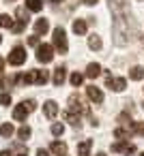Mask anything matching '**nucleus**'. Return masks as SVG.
<instances>
[{"instance_id":"15","label":"nucleus","mask_w":144,"mask_h":156,"mask_svg":"<svg viewBox=\"0 0 144 156\" xmlns=\"http://www.w3.org/2000/svg\"><path fill=\"white\" fill-rule=\"evenodd\" d=\"M90 147H93V139H84V141L78 145V156H88Z\"/></svg>"},{"instance_id":"32","label":"nucleus","mask_w":144,"mask_h":156,"mask_svg":"<svg viewBox=\"0 0 144 156\" xmlns=\"http://www.w3.org/2000/svg\"><path fill=\"white\" fill-rule=\"evenodd\" d=\"M82 2H84V5H88V7H93V5H97V2H99V0H82Z\"/></svg>"},{"instance_id":"26","label":"nucleus","mask_w":144,"mask_h":156,"mask_svg":"<svg viewBox=\"0 0 144 156\" xmlns=\"http://www.w3.org/2000/svg\"><path fill=\"white\" fill-rule=\"evenodd\" d=\"M69 81H71V83H73V86H80V83H82V81H84V75H82V73H73V75H71V79H69Z\"/></svg>"},{"instance_id":"20","label":"nucleus","mask_w":144,"mask_h":156,"mask_svg":"<svg viewBox=\"0 0 144 156\" xmlns=\"http://www.w3.org/2000/svg\"><path fill=\"white\" fill-rule=\"evenodd\" d=\"M88 47H90V49H101V39H99L97 34L88 37Z\"/></svg>"},{"instance_id":"8","label":"nucleus","mask_w":144,"mask_h":156,"mask_svg":"<svg viewBox=\"0 0 144 156\" xmlns=\"http://www.w3.org/2000/svg\"><path fill=\"white\" fill-rule=\"evenodd\" d=\"M86 94H88V98H90L93 103H103V92H101L97 86H88V88H86Z\"/></svg>"},{"instance_id":"16","label":"nucleus","mask_w":144,"mask_h":156,"mask_svg":"<svg viewBox=\"0 0 144 156\" xmlns=\"http://www.w3.org/2000/svg\"><path fill=\"white\" fill-rule=\"evenodd\" d=\"M129 77H131L133 81H140V79H144V69H142V66H133V69L129 71Z\"/></svg>"},{"instance_id":"18","label":"nucleus","mask_w":144,"mask_h":156,"mask_svg":"<svg viewBox=\"0 0 144 156\" xmlns=\"http://www.w3.org/2000/svg\"><path fill=\"white\" fill-rule=\"evenodd\" d=\"M73 32L75 34H84L86 32V22L84 20H75L73 22Z\"/></svg>"},{"instance_id":"9","label":"nucleus","mask_w":144,"mask_h":156,"mask_svg":"<svg viewBox=\"0 0 144 156\" xmlns=\"http://www.w3.org/2000/svg\"><path fill=\"white\" fill-rule=\"evenodd\" d=\"M65 79H67V69H65V66H58V69L54 71V77H52L54 86H60V83H65Z\"/></svg>"},{"instance_id":"1","label":"nucleus","mask_w":144,"mask_h":156,"mask_svg":"<svg viewBox=\"0 0 144 156\" xmlns=\"http://www.w3.org/2000/svg\"><path fill=\"white\" fill-rule=\"evenodd\" d=\"M54 49H58L60 54H67L69 51V43H67V32L58 26V28H54V45H52Z\"/></svg>"},{"instance_id":"21","label":"nucleus","mask_w":144,"mask_h":156,"mask_svg":"<svg viewBox=\"0 0 144 156\" xmlns=\"http://www.w3.org/2000/svg\"><path fill=\"white\" fill-rule=\"evenodd\" d=\"M65 120H67L69 124H73V126H80V115H75L73 111H67V113H65Z\"/></svg>"},{"instance_id":"22","label":"nucleus","mask_w":144,"mask_h":156,"mask_svg":"<svg viewBox=\"0 0 144 156\" xmlns=\"http://www.w3.org/2000/svg\"><path fill=\"white\" fill-rule=\"evenodd\" d=\"M13 133H15L13 124H2V126H0V135H2V137H11Z\"/></svg>"},{"instance_id":"37","label":"nucleus","mask_w":144,"mask_h":156,"mask_svg":"<svg viewBox=\"0 0 144 156\" xmlns=\"http://www.w3.org/2000/svg\"><path fill=\"white\" fill-rule=\"evenodd\" d=\"M0 43H2V37H0Z\"/></svg>"},{"instance_id":"30","label":"nucleus","mask_w":144,"mask_h":156,"mask_svg":"<svg viewBox=\"0 0 144 156\" xmlns=\"http://www.w3.org/2000/svg\"><path fill=\"white\" fill-rule=\"evenodd\" d=\"M0 103H2V105H11V94H2V96H0Z\"/></svg>"},{"instance_id":"38","label":"nucleus","mask_w":144,"mask_h":156,"mask_svg":"<svg viewBox=\"0 0 144 156\" xmlns=\"http://www.w3.org/2000/svg\"><path fill=\"white\" fill-rule=\"evenodd\" d=\"M20 156H26V154H20Z\"/></svg>"},{"instance_id":"2","label":"nucleus","mask_w":144,"mask_h":156,"mask_svg":"<svg viewBox=\"0 0 144 156\" xmlns=\"http://www.w3.org/2000/svg\"><path fill=\"white\" fill-rule=\"evenodd\" d=\"M47 79H50V77H47V71L32 69L30 73H26V75L22 77V83H39V86H43Z\"/></svg>"},{"instance_id":"11","label":"nucleus","mask_w":144,"mask_h":156,"mask_svg":"<svg viewBox=\"0 0 144 156\" xmlns=\"http://www.w3.org/2000/svg\"><path fill=\"white\" fill-rule=\"evenodd\" d=\"M50 150H52L56 156H67V143H63V141H54V143L50 145Z\"/></svg>"},{"instance_id":"34","label":"nucleus","mask_w":144,"mask_h":156,"mask_svg":"<svg viewBox=\"0 0 144 156\" xmlns=\"http://www.w3.org/2000/svg\"><path fill=\"white\" fill-rule=\"evenodd\" d=\"M0 156H11V152H9V150H2V152H0Z\"/></svg>"},{"instance_id":"7","label":"nucleus","mask_w":144,"mask_h":156,"mask_svg":"<svg viewBox=\"0 0 144 156\" xmlns=\"http://www.w3.org/2000/svg\"><path fill=\"white\" fill-rule=\"evenodd\" d=\"M112 152H120V154H135V145L133 143H112Z\"/></svg>"},{"instance_id":"19","label":"nucleus","mask_w":144,"mask_h":156,"mask_svg":"<svg viewBox=\"0 0 144 156\" xmlns=\"http://www.w3.org/2000/svg\"><path fill=\"white\" fill-rule=\"evenodd\" d=\"M11 26H13V17L2 13V15H0V28H11Z\"/></svg>"},{"instance_id":"10","label":"nucleus","mask_w":144,"mask_h":156,"mask_svg":"<svg viewBox=\"0 0 144 156\" xmlns=\"http://www.w3.org/2000/svg\"><path fill=\"white\" fill-rule=\"evenodd\" d=\"M43 113H45V118H56V113H58V105L54 103V101H47L45 105H43Z\"/></svg>"},{"instance_id":"6","label":"nucleus","mask_w":144,"mask_h":156,"mask_svg":"<svg viewBox=\"0 0 144 156\" xmlns=\"http://www.w3.org/2000/svg\"><path fill=\"white\" fill-rule=\"evenodd\" d=\"M105 86H108L110 90H114V92H123L125 86H127V81H125L123 77H112V75H108V77H105Z\"/></svg>"},{"instance_id":"23","label":"nucleus","mask_w":144,"mask_h":156,"mask_svg":"<svg viewBox=\"0 0 144 156\" xmlns=\"http://www.w3.org/2000/svg\"><path fill=\"white\" fill-rule=\"evenodd\" d=\"M30 135H32V130H30V128H28V126H22V128H20V130H17V137H20V139H22V141H26V139H28V137H30Z\"/></svg>"},{"instance_id":"3","label":"nucleus","mask_w":144,"mask_h":156,"mask_svg":"<svg viewBox=\"0 0 144 156\" xmlns=\"http://www.w3.org/2000/svg\"><path fill=\"white\" fill-rule=\"evenodd\" d=\"M7 60H9V64H11V66H20V64H24V62H26V49H24L22 45L13 47Z\"/></svg>"},{"instance_id":"28","label":"nucleus","mask_w":144,"mask_h":156,"mask_svg":"<svg viewBox=\"0 0 144 156\" xmlns=\"http://www.w3.org/2000/svg\"><path fill=\"white\" fill-rule=\"evenodd\" d=\"M22 105H24V107H26V109H28V113H30V111H35V109H37V103H35V101H32V98H30V101H24V103H22Z\"/></svg>"},{"instance_id":"13","label":"nucleus","mask_w":144,"mask_h":156,"mask_svg":"<svg viewBox=\"0 0 144 156\" xmlns=\"http://www.w3.org/2000/svg\"><path fill=\"white\" fill-rule=\"evenodd\" d=\"M99 75H101V64H97V62H90V64H88V69H86V77L95 79V77H99Z\"/></svg>"},{"instance_id":"27","label":"nucleus","mask_w":144,"mask_h":156,"mask_svg":"<svg viewBox=\"0 0 144 156\" xmlns=\"http://www.w3.org/2000/svg\"><path fill=\"white\" fill-rule=\"evenodd\" d=\"M24 28H26V24H24V22H17V24H13V26H11V30H13L15 34H20Z\"/></svg>"},{"instance_id":"33","label":"nucleus","mask_w":144,"mask_h":156,"mask_svg":"<svg viewBox=\"0 0 144 156\" xmlns=\"http://www.w3.org/2000/svg\"><path fill=\"white\" fill-rule=\"evenodd\" d=\"M2 69H5V58L0 56V73H2Z\"/></svg>"},{"instance_id":"24","label":"nucleus","mask_w":144,"mask_h":156,"mask_svg":"<svg viewBox=\"0 0 144 156\" xmlns=\"http://www.w3.org/2000/svg\"><path fill=\"white\" fill-rule=\"evenodd\" d=\"M15 15L20 17V22H24V24H28V11H26L24 7H20V9L15 11Z\"/></svg>"},{"instance_id":"4","label":"nucleus","mask_w":144,"mask_h":156,"mask_svg":"<svg viewBox=\"0 0 144 156\" xmlns=\"http://www.w3.org/2000/svg\"><path fill=\"white\" fill-rule=\"evenodd\" d=\"M37 60H39V62H43V64L52 62V60H54V47H52V45H47V43L39 45V47H37Z\"/></svg>"},{"instance_id":"17","label":"nucleus","mask_w":144,"mask_h":156,"mask_svg":"<svg viewBox=\"0 0 144 156\" xmlns=\"http://www.w3.org/2000/svg\"><path fill=\"white\" fill-rule=\"evenodd\" d=\"M26 9L28 11H41L43 9V0H26Z\"/></svg>"},{"instance_id":"35","label":"nucleus","mask_w":144,"mask_h":156,"mask_svg":"<svg viewBox=\"0 0 144 156\" xmlns=\"http://www.w3.org/2000/svg\"><path fill=\"white\" fill-rule=\"evenodd\" d=\"M52 2H63V0H52Z\"/></svg>"},{"instance_id":"25","label":"nucleus","mask_w":144,"mask_h":156,"mask_svg":"<svg viewBox=\"0 0 144 156\" xmlns=\"http://www.w3.org/2000/svg\"><path fill=\"white\" fill-rule=\"evenodd\" d=\"M63 133H65V126H63L60 122H56V124H52V135H54V137H60Z\"/></svg>"},{"instance_id":"14","label":"nucleus","mask_w":144,"mask_h":156,"mask_svg":"<svg viewBox=\"0 0 144 156\" xmlns=\"http://www.w3.org/2000/svg\"><path fill=\"white\" fill-rule=\"evenodd\" d=\"M26 115H28V109H26L24 105H17V107L13 109V120H17V122H24V120H26Z\"/></svg>"},{"instance_id":"39","label":"nucleus","mask_w":144,"mask_h":156,"mask_svg":"<svg viewBox=\"0 0 144 156\" xmlns=\"http://www.w3.org/2000/svg\"><path fill=\"white\" fill-rule=\"evenodd\" d=\"M142 156H144V152H142Z\"/></svg>"},{"instance_id":"36","label":"nucleus","mask_w":144,"mask_h":156,"mask_svg":"<svg viewBox=\"0 0 144 156\" xmlns=\"http://www.w3.org/2000/svg\"><path fill=\"white\" fill-rule=\"evenodd\" d=\"M97 156H105V154H97Z\"/></svg>"},{"instance_id":"12","label":"nucleus","mask_w":144,"mask_h":156,"mask_svg":"<svg viewBox=\"0 0 144 156\" xmlns=\"http://www.w3.org/2000/svg\"><path fill=\"white\" fill-rule=\"evenodd\" d=\"M47 30H50V22H47L45 17H43V20H37V22H35V32H37V34H45Z\"/></svg>"},{"instance_id":"31","label":"nucleus","mask_w":144,"mask_h":156,"mask_svg":"<svg viewBox=\"0 0 144 156\" xmlns=\"http://www.w3.org/2000/svg\"><path fill=\"white\" fill-rule=\"evenodd\" d=\"M37 156H50V152L43 150V147H39V150H37Z\"/></svg>"},{"instance_id":"5","label":"nucleus","mask_w":144,"mask_h":156,"mask_svg":"<svg viewBox=\"0 0 144 156\" xmlns=\"http://www.w3.org/2000/svg\"><path fill=\"white\" fill-rule=\"evenodd\" d=\"M69 111H78V113H88V107L84 105L82 96H78V94H71V96H69Z\"/></svg>"},{"instance_id":"29","label":"nucleus","mask_w":144,"mask_h":156,"mask_svg":"<svg viewBox=\"0 0 144 156\" xmlns=\"http://www.w3.org/2000/svg\"><path fill=\"white\" fill-rule=\"evenodd\" d=\"M28 45H30V47H39V45H41V41H39V34L30 37V39H28Z\"/></svg>"}]
</instances>
